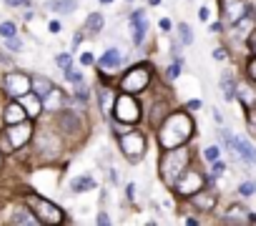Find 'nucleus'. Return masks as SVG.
<instances>
[{"label": "nucleus", "instance_id": "obj_11", "mask_svg": "<svg viewBox=\"0 0 256 226\" xmlns=\"http://www.w3.org/2000/svg\"><path fill=\"white\" fill-rule=\"evenodd\" d=\"M58 124H60V128H63L66 134H70V136H78V134L83 131V121H80L78 113H73V110L60 113V116H58Z\"/></svg>", "mask_w": 256, "mask_h": 226}, {"label": "nucleus", "instance_id": "obj_14", "mask_svg": "<svg viewBox=\"0 0 256 226\" xmlns=\"http://www.w3.org/2000/svg\"><path fill=\"white\" fill-rule=\"evenodd\" d=\"M26 116H28V110L20 106V103H10L8 108H6V124H20V121H26Z\"/></svg>", "mask_w": 256, "mask_h": 226}, {"label": "nucleus", "instance_id": "obj_41", "mask_svg": "<svg viewBox=\"0 0 256 226\" xmlns=\"http://www.w3.org/2000/svg\"><path fill=\"white\" fill-rule=\"evenodd\" d=\"M80 63H83V66H90V63H93V56H88V53H86V56L80 58Z\"/></svg>", "mask_w": 256, "mask_h": 226}, {"label": "nucleus", "instance_id": "obj_20", "mask_svg": "<svg viewBox=\"0 0 256 226\" xmlns=\"http://www.w3.org/2000/svg\"><path fill=\"white\" fill-rule=\"evenodd\" d=\"M103 16L100 13H93V16H88V20H86V30H90V33H100L103 30Z\"/></svg>", "mask_w": 256, "mask_h": 226}, {"label": "nucleus", "instance_id": "obj_19", "mask_svg": "<svg viewBox=\"0 0 256 226\" xmlns=\"http://www.w3.org/2000/svg\"><path fill=\"white\" fill-rule=\"evenodd\" d=\"M60 103H63V93H60V90H56V88L43 98V108H46V110H53V108H58Z\"/></svg>", "mask_w": 256, "mask_h": 226}, {"label": "nucleus", "instance_id": "obj_3", "mask_svg": "<svg viewBox=\"0 0 256 226\" xmlns=\"http://www.w3.org/2000/svg\"><path fill=\"white\" fill-rule=\"evenodd\" d=\"M148 83H151V68H148V66H136V68H131V70L123 76L120 90H126V93H138V90H144Z\"/></svg>", "mask_w": 256, "mask_h": 226}, {"label": "nucleus", "instance_id": "obj_31", "mask_svg": "<svg viewBox=\"0 0 256 226\" xmlns=\"http://www.w3.org/2000/svg\"><path fill=\"white\" fill-rule=\"evenodd\" d=\"M8 48H10L13 53H18V50H23V43H20L16 36H13V38H8Z\"/></svg>", "mask_w": 256, "mask_h": 226}, {"label": "nucleus", "instance_id": "obj_37", "mask_svg": "<svg viewBox=\"0 0 256 226\" xmlns=\"http://www.w3.org/2000/svg\"><path fill=\"white\" fill-rule=\"evenodd\" d=\"M178 73H181V63H174V66H171V70H168V78H176Z\"/></svg>", "mask_w": 256, "mask_h": 226}, {"label": "nucleus", "instance_id": "obj_15", "mask_svg": "<svg viewBox=\"0 0 256 226\" xmlns=\"http://www.w3.org/2000/svg\"><path fill=\"white\" fill-rule=\"evenodd\" d=\"M120 63H126V56H123L120 50H116V48L108 50V53L100 58V68H108V70H110V68H120Z\"/></svg>", "mask_w": 256, "mask_h": 226}, {"label": "nucleus", "instance_id": "obj_34", "mask_svg": "<svg viewBox=\"0 0 256 226\" xmlns=\"http://www.w3.org/2000/svg\"><path fill=\"white\" fill-rule=\"evenodd\" d=\"M206 158H208V161H216V158H218V148H216V146L206 148Z\"/></svg>", "mask_w": 256, "mask_h": 226}, {"label": "nucleus", "instance_id": "obj_25", "mask_svg": "<svg viewBox=\"0 0 256 226\" xmlns=\"http://www.w3.org/2000/svg\"><path fill=\"white\" fill-rule=\"evenodd\" d=\"M231 211H234V214H228L224 221H234V224H238V221H246V216H244V211H246V208H241V206H234Z\"/></svg>", "mask_w": 256, "mask_h": 226}, {"label": "nucleus", "instance_id": "obj_6", "mask_svg": "<svg viewBox=\"0 0 256 226\" xmlns=\"http://www.w3.org/2000/svg\"><path fill=\"white\" fill-rule=\"evenodd\" d=\"M30 134H33V126L28 121H20V124H13L8 131H6V148H20L30 141Z\"/></svg>", "mask_w": 256, "mask_h": 226}, {"label": "nucleus", "instance_id": "obj_17", "mask_svg": "<svg viewBox=\"0 0 256 226\" xmlns=\"http://www.w3.org/2000/svg\"><path fill=\"white\" fill-rule=\"evenodd\" d=\"M30 90H36V96L43 100V98H46V96L53 90V83H50L48 78H40V76H38L36 80H30Z\"/></svg>", "mask_w": 256, "mask_h": 226}, {"label": "nucleus", "instance_id": "obj_40", "mask_svg": "<svg viewBox=\"0 0 256 226\" xmlns=\"http://www.w3.org/2000/svg\"><path fill=\"white\" fill-rule=\"evenodd\" d=\"M214 58H216V60H224V58H226V53L218 48V50H214Z\"/></svg>", "mask_w": 256, "mask_h": 226}, {"label": "nucleus", "instance_id": "obj_16", "mask_svg": "<svg viewBox=\"0 0 256 226\" xmlns=\"http://www.w3.org/2000/svg\"><path fill=\"white\" fill-rule=\"evenodd\" d=\"M46 8L53 10V13H73L78 8V3L76 0H48Z\"/></svg>", "mask_w": 256, "mask_h": 226}, {"label": "nucleus", "instance_id": "obj_43", "mask_svg": "<svg viewBox=\"0 0 256 226\" xmlns=\"http://www.w3.org/2000/svg\"><path fill=\"white\" fill-rule=\"evenodd\" d=\"M198 18H201V20H208V10L201 8V10H198Z\"/></svg>", "mask_w": 256, "mask_h": 226}, {"label": "nucleus", "instance_id": "obj_29", "mask_svg": "<svg viewBox=\"0 0 256 226\" xmlns=\"http://www.w3.org/2000/svg\"><path fill=\"white\" fill-rule=\"evenodd\" d=\"M238 194H241V196H254V194H256V184H251V181L241 184V186H238Z\"/></svg>", "mask_w": 256, "mask_h": 226}, {"label": "nucleus", "instance_id": "obj_10", "mask_svg": "<svg viewBox=\"0 0 256 226\" xmlns=\"http://www.w3.org/2000/svg\"><path fill=\"white\" fill-rule=\"evenodd\" d=\"M221 3V10H224V18L226 23L236 26L238 20H244V16L248 13V8L244 6V0H218Z\"/></svg>", "mask_w": 256, "mask_h": 226}, {"label": "nucleus", "instance_id": "obj_12", "mask_svg": "<svg viewBox=\"0 0 256 226\" xmlns=\"http://www.w3.org/2000/svg\"><path fill=\"white\" fill-rule=\"evenodd\" d=\"M231 148H234V151H236L244 161L256 164V148H254L246 138H236V136H234V138H231Z\"/></svg>", "mask_w": 256, "mask_h": 226}, {"label": "nucleus", "instance_id": "obj_28", "mask_svg": "<svg viewBox=\"0 0 256 226\" xmlns=\"http://www.w3.org/2000/svg\"><path fill=\"white\" fill-rule=\"evenodd\" d=\"M181 40H184L186 46H191V43H194V33H191V28H188L186 23H181Z\"/></svg>", "mask_w": 256, "mask_h": 226}, {"label": "nucleus", "instance_id": "obj_1", "mask_svg": "<svg viewBox=\"0 0 256 226\" xmlns=\"http://www.w3.org/2000/svg\"><path fill=\"white\" fill-rule=\"evenodd\" d=\"M194 134V121L186 113H174V116L161 126L158 131V144L168 151V148H178L181 144H186Z\"/></svg>", "mask_w": 256, "mask_h": 226}, {"label": "nucleus", "instance_id": "obj_24", "mask_svg": "<svg viewBox=\"0 0 256 226\" xmlns=\"http://www.w3.org/2000/svg\"><path fill=\"white\" fill-rule=\"evenodd\" d=\"M110 106H113L110 90H100V108H103V113H110Z\"/></svg>", "mask_w": 256, "mask_h": 226}, {"label": "nucleus", "instance_id": "obj_21", "mask_svg": "<svg viewBox=\"0 0 256 226\" xmlns=\"http://www.w3.org/2000/svg\"><path fill=\"white\" fill-rule=\"evenodd\" d=\"M96 186V181L90 178V176H83V178H76L73 184H70V188L76 191V194H80V191H90Z\"/></svg>", "mask_w": 256, "mask_h": 226}, {"label": "nucleus", "instance_id": "obj_48", "mask_svg": "<svg viewBox=\"0 0 256 226\" xmlns=\"http://www.w3.org/2000/svg\"><path fill=\"white\" fill-rule=\"evenodd\" d=\"M0 164H3V156H0Z\"/></svg>", "mask_w": 256, "mask_h": 226}, {"label": "nucleus", "instance_id": "obj_23", "mask_svg": "<svg viewBox=\"0 0 256 226\" xmlns=\"http://www.w3.org/2000/svg\"><path fill=\"white\" fill-rule=\"evenodd\" d=\"M236 93H238V98H241L246 106H251V103L256 100V93H254L248 86H238V88H236Z\"/></svg>", "mask_w": 256, "mask_h": 226}, {"label": "nucleus", "instance_id": "obj_2", "mask_svg": "<svg viewBox=\"0 0 256 226\" xmlns=\"http://www.w3.org/2000/svg\"><path fill=\"white\" fill-rule=\"evenodd\" d=\"M186 164H188V151H176V148H168L166 154H164V158H161V174H164V181L168 184V186H174L176 181H178V176L184 174V168H186Z\"/></svg>", "mask_w": 256, "mask_h": 226}, {"label": "nucleus", "instance_id": "obj_27", "mask_svg": "<svg viewBox=\"0 0 256 226\" xmlns=\"http://www.w3.org/2000/svg\"><path fill=\"white\" fill-rule=\"evenodd\" d=\"M13 224H30V226H33V224H38V218H33V216H28L26 211H18V214L13 216Z\"/></svg>", "mask_w": 256, "mask_h": 226}, {"label": "nucleus", "instance_id": "obj_22", "mask_svg": "<svg viewBox=\"0 0 256 226\" xmlns=\"http://www.w3.org/2000/svg\"><path fill=\"white\" fill-rule=\"evenodd\" d=\"M221 88H224V96H226L228 100L236 96V83H234L231 76H224V78H221Z\"/></svg>", "mask_w": 256, "mask_h": 226}, {"label": "nucleus", "instance_id": "obj_32", "mask_svg": "<svg viewBox=\"0 0 256 226\" xmlns=\"http://www.w3.org/2000/svg\"><path fill=\"white\" fill-rule=\"evenodd\" d=\"M8 6H13V8H28L30 6V0H6Z\"/></svg>", "mask_w": 256, "mask_h": 226}, {"label": "nucleus", "instance_id": "obj_4", "mask_svg": "<svg viewBox=\"0 0 256 226\" xmlns=\"http://www.w3.org/2000/svg\"><path fill=\"white\" fill-rule=\"evenodd\" d=\"M116 118L120 124H136L141 118V106L131 98V93H123L116 98Z\"/></svg>", "mask_w": 256, "mask_h": 226}, {"label": "nucleus", "instance_id": "obj_38", "mask_svg": "<svg viewBox=\"0 0 256 226\" xmlns=\"http://www.w3.org/2000/svg\"><path fill=\"white\" fill-rule=\"evenodd\" d=\"M76 98H80V100H88V90L78 86V90H76Z\"/></svg>", "mask_w": 256, "mask_h": 226}, {"label": "nucleus", "instance_id": "obj_39", "mask_svg": "<svg viewBox=\"0 0 256 226\" xmlns=\"http://www.w3.org/2000/svg\"><path fill=\"white\" fill-rule=\"evenodd\" d=\"M248 76H251V78L256 80V58H254V60L248 63Z\"/></svg>", "mask_w": 256, "mask_h": 226}, {"label": "nucleus", "instance_id": "obj_7", "mask_svg": "<svg viewBox=\"0 0 256 226\" xmlns=\"http://www.w3.org/2000/svg\"><path fill=\"white\" fill-rule=\"evenodd\" d=\"M120 148H123V154L131 158V161H138L146 154V138L141 134H126L120 138Z\"/></svg>", "mask_w": 256, "mask_h": 226}, {"label": "nucleus", "instance_id": "obj_8", "mask_svg": "<svg viewBox=\"0 0 256 226\" xmlns=\"http://www.w3.org/2000/svg\"><path fill=\"white\" fill-rule=\"evenodd\" d=\"M174 186H176V194H181V196H194L196 191H201L204 176H201L198 171H184Z\"/></svg>", "mask_w": 256, "mask_h": 226}, {"label": "nucleus", "instance_id": "obj_36", "mask_svg": "<svg viewBox=\"0 0 256 226\" xmlns=\"http://www.w3.org/2000/svg\"><path fill=\"white\" fill-rule=\"evenodd\" d=\"M56 60H58V66H63V68H68V66H70V56H58Z\"/></svg>", "mask_w": 256, "mask_h": 226}, {"label": "nucleus", "instance_id": "obj_35", "mask_svg": "<svg viewBox=\"0 0 256 226\" xmlns=\"http://www.w3.org/2000/svg\"><path fill=\"white\" fill-rule=\"evenodd\" d=\"M224 171H226V166H224V164H218V158H216V161H214V176H221Z\"/></svg>", "mask_w": 256, "mask_h": 226}, {"label": "nucleus", "instance_id": "obj_26", "mask_svg": "<svg viewBox=\"0 0 256 226\" xmlns=\"http://www.w3.org/2000/svg\"><path fill=\"white\" fill-rule=\"evenodd\" d=\"M0 36H3V38H13L16 36V23H10V20L0 23Z\"/></svg>", "mask_w": 256, "mask_h": 226}, {"label": "nucleus", "instance_id": "obj_44", "mask_svg": "<svg viewBox=\"0 0 256 226\" xmlns=\"http://www.w3.org/2000/svg\"><path fill=\"white\" fill-rule=\"evenodd\" d=\"M98 224H110V218L106 214H98Z\"/></svg>", "mask_w": 256, "mask_h": 226}, {"label": "nucleus", "instance_id": "obj_45", "mask_svg": "<svg viewBox=\"0 0 256 226\" xmlns=\"http://www.w3.org/2000/svg\"><path fill=\"white\" fill-rule=\"evenodd\" d=\"M168 28H171V20L164 18V20H161V30H168Z\"/></svg>", "mask_w": 256, "mask_h": 226}, {"label": "nucleus", "instance_id": "obj_33", "mask_svg": "<svg viewBox=\"0 0 256 226\" xmlns=\"http://www.w3.org/2000/svg\"><path fill=\"white\" fill-rule=\"evenodd\" d=\"M248 128L256 134V108H254V110H248Z\"/></svg>", "mask_w": 256, "mask_h": 226}, {"label": "nucleus", "instance_id": "obj_13", "mask_svg": "<svg viewBox=\"0 0 256 226\" xmlns=\"http://www.w3.org/2000/svg\"><path fill=\"white\" fill-rule=\"evenodd\" d=\"M146 28H148V26H146V13H144V10H141V13H134V30H136V33H134V43H136V46L144 43Z\"/></svg>", "mask_w": 256, "mask_h": 226}, {"label": "nucleus", "instance_id": "obj_42", "mask_svg": "<svg viewBox=\"0 0 256 226\" xmlns=\"http://www.w3.org/2000/svg\"><path fill=\"white\" fill-rule=\"evenodd\" d=\"M248 48H251V50H254V53H256V33H254V36H251V38H248Z\"/></svg>", "mask_w": 256, "mask_h": 226}, {"label": "nucleus", "instance_id": "obj_46", "mask_svg": "<svg viewBox=\"0 0 256 226\" xmlns=\"http://www.w3.org/2000/svg\"><path fill=\"white\" fill-rule=\"evenodd\" d=\"M50 33H60V26L58 23H50Z\"/></svg>", "mask_w": 256, "mask_h": 226}, {"label": "nucleus", "instance_id": "obj_9", "mask_svg": "<svg viewBox=\"0 0 256 226\" xmlns=\"http://www.w3.org/2000/svg\"><path fill=\"white\" fill-rule=\"evenodd\" d=\"M6 93L18 96V98L28 96L30 93V78L26 73H8L6 76Z\"/></svg>", "mask_w": 256, "mask_h": 226}, {"label": "nucleus", "instance_id": "obj_5", "mask_svg": "<svg viewBox=\"0 0 256 226\" xmlns=\"http://www.w3.org/2000/svg\"><path fill=\"white\" fill-rule=\"evenodd\" d=\"M28 201H30V206L36 208V214L40 216V221H46V224H60V221H63V211H60V206L50 204L48 198L30 196Z\"/></svg>", "mask_w": 256, "mask_h": 226}, {"label": "nucleus", "instance_id": "obj_47", "mask_svg": "<svg viewBox=\"0 0 256 226\" xmlns=\"http://www.w3.org/2000/svg\"><path fill=\"white\" fill-rule=\"evenodd\" d=\"M100 3H110V0H100Z\"/></svg>", "mask_w": 256, "mask_h": 226}, {"label": "nucleus", "instance_id": "obj_30", "mask_svg": "<svg viewBox=\"0 0 256 226\" xmlns=\"http://www.w3.org/2000/svg\"><path fill=\"white\" fill-rule=\"evenodd\" d=\"M66 76H68V80H73V83H80V80H83V73H78V70H73L70 66L66 68Z\"/></svg>", "mask_w": 256, "mask_h": 226}, {"label": "nucleus", "instance_id": "obj_18", "mask_svg": "<svg viewBox=\"0 0 256 226\" xmlns=\"http://www.w3.org/2000/svg\"><path fill=\"white\" fill-rule=\"evenodd\" d=\"M194 206L201 208V211H211L216 206V196L214 194H198V196H194Z\"/></svg>", "mask_w": 256, "mask_h": 226}]
</instances>
